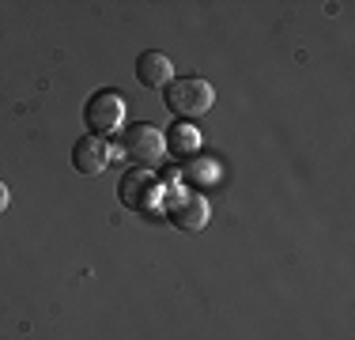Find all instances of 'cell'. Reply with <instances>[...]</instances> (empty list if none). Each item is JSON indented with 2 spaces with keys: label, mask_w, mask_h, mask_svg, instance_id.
<instances>
[{
  "label": "cell",
  "mask_w": 355,
  "mask_h": 340,
  "mask_svg": "<svg viewBox=\"0 0 355 340\" xmlns=\"http://www.w3.org/2000/svg\"><path fill=\"white\" fill-rule=\"evenodd\" d=\"M212 102H216V87L200 76H182V80L166 83V106H171V114H178V121L208 114Z\"/></svg>",
  "instance_id": "6da1fadb"
},
{
  "label": "cell",
  "mask_w": 355,
  "mask_h": 340,
  "mask_svg": "<svg viewBox=\"0 0 355 340\" xmlns=\"http://www.w3.org/2000/svg\"><path fill=\"white\" fill-rule=\"evenodd\" d=\"M117 151H121L125 159H129L132 167L140 170H151L163 159V133L155 129V125L140 121V125H129V129H121V140H117Z\"/></svg>",
  "instance_id": "7a4b0ae2"
},
{
  "label": "cell",
  "mask_w": 355,
  "mask_h": 340,
  "mask_svg": "<svg viewBox=\"0 0 355 340\" xmlns=\"http://www.w3.org/2000/svg\"><path fill=\"white\" fill-rule=\"evenodd\" d=\"M117 201H121L129 212L151 216V212L159 208V201H163V185H159V178L151 174V170L132 167L129 174L121 178V185H117Z\"/></svg>",
  "instance_id": "3957f363"
},
{
  "label": "cell",
  "mask_w": 355,
  "mask_h": 340,
  "mask_svg": "<svg viewBox=\"0 0 355 340\" xmlns=\"http://www.w3.org/2000/svg\"><path fill=\"white\" fill-rule=\"evenodd\" d=\"M83 121H87L91 136H114L125 121V95L121 91H95L83 106Z\"/></svg>",
  "instance_id": "277c9868"
},
{
  "label": "cell",
  "mask_w": 355,
  "mask_h": 340,
  "mask_svg": "<svg viewBox=\"0 0 355 340\" xmlns=\"http://www.w3.org/2000/svg\"><path fill=\"white\" fill-rule=\"evenodd\" d=\"M166 219L178 231H200L208 223V201L200 193H178L174 201H166Z\"/></svg>",
  "instance_id": "5b68a950"
},
{
  "label": "cell",
  "mask_w": 355,
  "mask_h": 340,
  "mask_svg": "<svg viewBox=\"0 0 355 340\" xmlns=\"http://www.w3.org/2000/svg\"><path fill=\"white\" fill-rule=\"evenodd\" d=\"M106 163H110V148H106V140L103 136H80L76 140V148H72V167L80 170V174H103L106 170Z\"/></svg>",
  "instance_id": "8992f818"
},
{
  "label": "cell",
  "mask_w": 355,
  "mask_h": 340,
  "mask_svg": "<svg viewBox=\"0 0 355 340\" xmlns=\"http://www.w3.org/2000/svg\"><path fill=\"white\" fill-rule=\"evenodd\" d=\"M137 80L144 87H166V83L174 80V65L166 53H159V49H148V53L137 57Z\"/></svg>",
  "instance_id": "52a82bcc"
},
{
  "label": "cell",
  "mask_w": 355,
  "mask_h": 340,
  "mask_svg": "<svg viewBox=\"0 0 355 340\" xmlns=\"http://www.w3.org/2000/svg\"><path fill=\"white\" fill-rule=\"evenodd\" d=\"M163 148L171 151L174 159H189V155H197V148H200V133L193 129L189 121H178V125H171V129H166Z\"/></svg>",
  "instance_id": "ba28073f"
},
{
  "label": "cell",
  "mask_w": 355,
  "mask_h": 340,
  "mask_svg": "<svg viewBox=\"0 0 355 340\" xmlns=\"http://www.w3.org/2000/svg\"><path fill=\"white\" fill-rule=\"evenodd\" d=\"M216 178H219V167L212 159H189V163L182 167V182L193 185V189H208Z\"/></svg>",
  "instance_id": "9c48e42d"
},
{
  "label": "cell",
  "mask_w": 355,
  "mask_h": 340,
  "mask_svg": "<svg viewBox=\"0 0 355 340\" xmlns=\"http://www.w3.org/2000/svg\"><path fill=\"white\" fill-rule=\"evenodd\" d=\"M4 212H8V185L0 182V216H4Z\"/></svg>",
  "instance_id": "30bf717a"
}]
</instances>
